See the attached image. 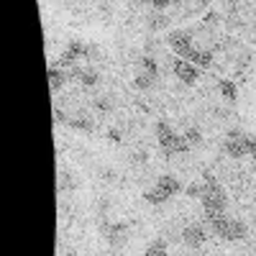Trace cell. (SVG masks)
Here are the masks:
<instances>
[{
	"label": "cell",
	"mask_w": 256,
	"mask_h": 256,
	"mask_svg": "<svg viewBox=\"0 0 256 256\" xmlns=\"http://www.w3.org/2000/svg\"><path fill=\"white\" fill-rule=\"evenodd\" d=\"M200 202H202V216L210 218V216H223L226 208H228V195H226V187L218 177H210V180H202V195H200Z\"/></svg>",
	"instance_id": "cell-2"
},
{
	"label": "cell",
	"mask_w": 256,
	"mask_h": 256,
	"mask_svg": "<svg viewBox=\"0 0 256 256\" xmlns=\"http://www.w3.org/2000/svg\"><path fill=\"white\" fill-rule=\"evenodd\" d=\"M70 82V72L67 70H62V67H49V84H52V92L54 95H59V90L64 88V84Z\"/></svg>",
	"instance_id": "cell-7"
},
{
	"label": "cell",
	"mask_w": 256,
	"mask_h": 256,
	"mask_svg": "<svg viewBox=\"0 0 256 256\" xmlns=\"http://www.w3.org/2000/svg\"><path fill=\"white\" fill-rule=\"evenodd\" d=\"M166 246H169V244H166L164 238H156V241H154L152 246H148V248L144 251V256H169Z\"/></svg>",
	"instance_id": "cell-10"
},
{
	"label": "cell",
	"mask_w": 256,
	"mask_h": 256,
	"mask_svg": "<svg viewBox=\"0 0 256 256\" xmlns=\"http://www.w3.org/2000/svg\"><path fill=\"white\" fill-rule=\"evenodd\" d=\"M172 3H174V0H152L148 6H152L154 10H169V8H172Z\"/></svg>",
	"instance_id": "cell-11"
},
{
	"label": "cell",
	"mask_w": 256,
	"mask_h": 256,
	"mask_svg": "<svg viewBox=\"0 0 256 256\" xmlns=\"http://www.w3.org/2000/svg\"><path fill=\"white\" fill-rule=\"evenodd\" d=\"M59 190L62 192L77 190V177L72 174V169H59Z\"/></svg>",
	"instance_id": "cell-9"
},
{
	"label": "cell",
	"mask_w": 256,
	"mask_h": 256,
	"mask_svg": "<svg viewBox=\"0 0 256 256\" xmlns=\"http://www.w3.org/2000/svg\"><path fill=\"white\" fill-rule=\"evenodd\" d=\"M208 241V228L205 223H187L182 228V246H187L190 251H200Z\"/></svg>",
	"instance_id": "cell-6"
},
{
	"label": "cell",
	"mask_w": 256,
	"mask_h": 256,
	"mask_svg": "<svg viewBox=\"0 0 256 256\" xmlns=\"http://www.w3.org/2000/svg\"><path fill=\"white\" fill-rule=\"evenodd\" d=\"M218 92L223 95V100H228V105L236 102L238 92H236V84H233L230 80H218Z\"/></svg>",
	"instance_id": "cell-8"
},
{
	"label": "cell",
	"mask_w": 256,
	"mask_h": 256,
	"mask_svg": "<svg viewBox=\"0 0 256 256\" xmlns=\"http://www.w3.org/2000/svg\"><path fill=\"white\" fill-rule=\"evenodd\" d=\"M180 190H182V184H180L177 177H172V174H162V177H156L154 187L144 195V200H146V202H152V205H164L169 198H174Z\"/></svg>",
	"instance_id": "cell-4"
},
{
	"label": "cell",
	"mask_w": 256,
	"mask_h": 256,
	"mask_svg": "<svg viewBox=\"0 0 256 256\" xmlns=\"http://www.w3.org/2000/svg\"><path fill=\"white\" fill-rule=\"evenodd\" d=\"M251 164H254V172H256V154L251 156Z\"/></svg>",
	"instance_id": "cell-12"
},
{
	"label": "cell",
	"mask_w": 256,
	"mask_h": 256,
	"mask_svg": "<svg viewBox=\"0 0 256 256\" xmlns=\"http://www.w3.org/2000/svg\"><path fill=\"white\" fill-rule=\"evenodd\" d=\"M202 223L216 233L220 241H244L248 236V226L238 218L228 216V212H223V216H210V218L202 216Z\"/></svg>",
	"instance_id": "cell-1"
},
{
	"label": "cell",
	"mask_w": 256,
	"mask_h": 256,
	"mask_svg": "<svg viewBox=\"0 0 256 256\" xmlns=\"http://www.w3.org/2000/svg\"><path fill=\"white\" fill-rule=\"evenodd\" d=\"M220 152L223 156H230V159H244V156H254L256 154V138L244 134L238 126H230L226 131V138L220 144Z\"/></svg>",
	"instance_id": "cell-3"
},
{
	"label": "cell",
	"mask_w": 256,
	"mask_h": 256,
	"mask_svg": "<svg viewBox=\"0 0 256 256\" xmlns=\"http://www.w3.org/2000/svg\"><path fill=\"white\" fill-rule=\"evenodd\" d=\"M166 46L172 49L174 56L180 59H190L192 54H195V38H192V31L190 28H174L166 34Z\"/></svg>",
	"instance_id": "cell-5"
}]
</instances>
